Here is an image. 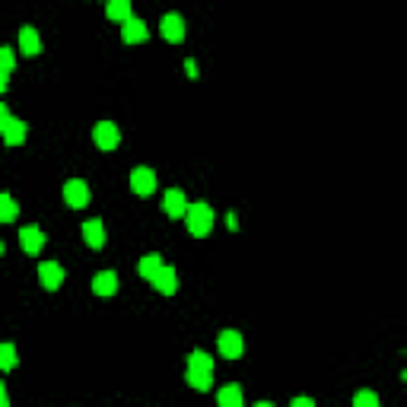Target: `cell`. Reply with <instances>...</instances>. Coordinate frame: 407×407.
<instances>
[{
	"instance_id": "6da1fadb",
	"label": "cell",
	"mask_w": 407,
	"mask_h": 407,
	"mask_svg": "<svg viewBox=\"0 0 407 407\" xmlns=\"http://www.w3.org/2000/svg\"><path fill=\"white\" fill-rule=\"evenodd\" d=\"M185 223H188V233L191 236H210V229H213V210H210V204H188V213H185Z\"/></svg>"
},
{
	"instance_id": "7a4b0ae2",
	"label": "cell",
	"mask_w": 407,
	"mask_h": 407,
	"mask_svg": "<svg viewBox=\"0 0 407 407\" xmlns=\"http://www.w3.org/2000/svg\"><path fill=\"white\" fill-rule=\"evenodd\" d=\"M131 191L137 194V198H150V194L156 191V172L147 166H137L131 172Z\"/></svg>"
},
{
	"instance_id": "3957f363",
	"label": "cell",
	"mask_w": 407,
	"mask_h": 407,
	"mask_svg": "<svg viewBox=\"0 0 407 407\" xmlns=\"http://www.w3.org/2000/svg\"><path fill=\"white\" fill-rule=\"evenodd\" d=\"M64 200H67V207L83 210L86 204H90V185L80 182V178H70V182L64 185Z\"/></svg>"
},
{
	"instance_id": "277c9868",
	"label": "cell",
	"mask_w": 407,
	"mask_h": 407,
	"mask_svg": "<svg viewBox=\"0 0 407 407\" xmlns=\"http://www.w3.org/2000/svg\"><path fill=\"white\" fill-rule=\"evenodd\" d=\"M92 140H96L99 150H115L118 143H121V134H118V127L112 121H99V125L92 127Z\"/></svg>"
},
{
	"instance_id": "5b68a950",
	"label": "cell",
	"mask_w": 407,
	"mask_h": 407,
	"mask_svg": "<svg viewBox=\"0 0 407 407\" xmlns=\"http://www.w3.org/2000/svg\"><path fill=\"white\" fill-rule=\"evenodd\" d=\"M159 32H163V39L172 45H178L185 39V19L178 17V13H166L163 17V23H159Z\"/></svg>"
},
{
	"instance_id": "8992f818",
	"label": "cell",
	"mask_w": 407,
	"mask_h": 407,
	"mask_svg": "<svg viewBox=\"0 0 407 407\" xmlns=\"http://www.w3.org/2000/svg\"><path fill=\"white\" fill-rule=\"evenodd\" d=\"M216 347H220V353H223L226 359H239L242 350H245V341H242L239 331H223L220 341H216Z\"/></svg>"
},
{
	"instance_id": "52a82bcc",
	"label": "cell",
	"mask_w": 407,
	"mask_h": 407,
	"mask_svg": "<svg viewBox=\"0 0 407 407\" xmlns=\"http://www.w3.org/2000/svg\"><path fill=\"white\" fill-rule=\"evenodd\" d=\"M39 280H42L45 290H58L61 283H64V267L58 261H42L39 264Z\"/></svg>"
},
{
	"instance_id": "ba28073f",
	"label": "cell",
	"mask_w": 407,
	"mask_h": 407,
	"mask_svg": "<svg viewBox=\"0 0 407 407\" xmlns=\"http://www.w3.org/2000/svg\"><path fill=\"white\" fill-rule=\"evenodd\" d=\"M19 245H23L25 255H39L45 245V233L39 226H23V229H19Z\"/></svg>"
},
{
	"instance_id": "9c48e42d",
	"label": "cell",
	"mask_w": 407,
	"mask_h": 407,
	"mask_svg": "<svg viewBox=\"0 0 407 407\" xmlns=\"http://www.w3.org/2000/svg\"><path fill=\"white\" fill-rule=\"evenodd\" d=\"M147 35H150V29H147V23L137 17H131L127 23H121V39H125L127 45H140L147 42Z\"/></svg>"
},
{
	"instance_id": "30bf717a",
	"label": "cell",
	"mask_w": 407,
	"mask_h": 407,
	"mask_svg": "<svg viewBox=\"0 0 407 407\" xmlns=\"http://www.w3.org/2000/svg\"><path fill=\"white\" fill-rule=\"evenodd\" d=\"M153 286H156L163 296H172L175 290H178V274H175V267H169V264H163L156 271V277H153Z\"/></svg>"
},
{
	"instance_id": "8fae6325",
	"label": "cell",
	"mask_w": 407,
	"mask_h": 407,
	"mask_svg": "<svg viewBox=\"0 0 407 407\" xmlns=\"http://www.w3.org/2000/svg\"><path fill=\"white\" fill-rule=\"evenodd\" d=\"M163 210H166L172 220H178V216L188 213V200H185V191H178V188H169L166 198H163Z\"/></svg>"
},
{
	"instance_id": "7c38bea8",
	"label": "cell",
	"mask_w": 407,
	"mask_h": 407,
	"mask_svg": "<svg viewBox=\"0 0 407 407\" xmlns=\"http://www.w3.org/2000/svg\"><path fill=\"white\" fill-rule=\"evenodd\" d=\"M92 293L96 296H115L118 293V274L115 271H99L92 277Z\"/></svg>"
},
{
	"instance_id": "4fadbf2b",
	"label": "cell",
	"mask_w": 407,
	"mask_h": 407,
	"mask_svg": "<svg viewBox=\"0 0 407 407\" xmlns=\"http://www.w3.org/2000/svg\"><path fill=\"white\" fill-rule=\"evenodd\" d=\"M108 239L105 226H102V220H86L83 223V242L90 245V249H102Z\"/></svg>"
},
{
	"instance_id": "5bb4252c",
	"label": "cell",
	"mask_w": 407,
	"mask_h": 407,
	"mask_svg": "<svg viewBox=\"0 0 407 407\" xmlns=\"http://www.w3.org/2000/svg\"><path fill=\"white\" fill-rule=\"evenodd\" d=\"M19 51L29 54V58H35V54L42 51V39H39V32H35L32 25H23V29H19Z\"/></svg>"
},
{
	"instance_id": "9a60e30c",
	"label": "cell",
	"mask_w": 407,
	"mask_h": 407,
	"mask_svg": "<svg viewBox=\"0 0 407 407\" xmlns=\"http://www.w3.org/2000/svg\"><path fill=\"white\" fill-rule=\"evenodd\" d=\"M25 121H19V118H10L7 127H3V140H7V147H19V143L25 140Z\"/></svg>"
},
{
	"instance_id": "2e32d148",
	"label": "cell",
	"mask_w": 407,
	"mask_h": 407,
	"mask_svg": "<svg viewBox=\"0 0 407 407\" xmlns=\"http://www.w3.org/2000/svg\"><path fill=\"white\" fill-rule=\"evenodd\" d=\"M216 407H242V388L239 385H226V388H220Z\"/></svg>"
},
{
	"instance_id": "e0dca14e",
	"label": "cell",
	"mask_w": 407,
	"mask_h": 407,
	"mask_svg": "<svg viewBox=\"0 0 407 407\" xmlns=\"http://www.w3.org/2000/svg\"><path fill=\"white\" fill-rule=\"evenodd\" d=\"M188 369L191 373H213V357H207L204 350H194L188 357Z\"/></svg>"
},
{
	"instance_id": "ac0fdd59",
	"label": "cell",
	"mask_w": 407,
	"mask_h": 407,
	"mask_svg": "<svg viewBox=\"0 0 407 407\" xmlns=\"http://www.w3.org/2000/svg\"><path fill=\"white\" fill-rule=\"evenodd\" d=\"M159 267H163V258H159V255H143V258H140V264H137V271H140L143 280H153Z\"/></svg>"
},
{
	"instance_id": "d6986e66",
	"label": "cell",
	"mask_w": 407,
	"mask_h": 407,
	"mask_svg": "<svg viewBox=\"0 0 407 407\" xmlns=\"http://www.w3.org/2000/svg\"><path fill=\"white\" fill-rule=\"evenodd\" d=\"M19 216V204L10 194H0V223H13Z\"/></svg>"
},
{
	"instance_id": "ffe728a7",
	"label": "cell",
	"mask_w": 407,
	"mask_h": 407,
	"mask_svg": "<svg viewBox=\"0 0 407 407\" xmlns=\"http://www.w3.org/2000/svg\"><path fill=\"white\" fill-rule=\"evenodd\" d=\"M105 13H108V19H115V23H127V19H131V3H127V0H112Z\"/></svg>"
},
{
	"instance_id": "44dd1931",
	"label": "cell",
	"mask_w": 407,
	"mask_h": 407,
	"mask_svg": "<svg viewBox=\"0 0 407 407\" xmlns=\"http://www.w3.org/2000/svg\"><path fill=\"white\" fill-rule=\"evenodd\" d=\"M19 357H17V347L13 344H0V373H10V369H17Z\"/></svg>"
},
{
	"instance_id": "7402d4cb",
	"label": "cell",
	"mask_w": 407,
	"mask_h": 407,
	"mask_svg": "<svg viewBox=\"0 0 407 407\" xmlns=\"http://www.w3.org/2000/svg\"><path fill=\"white\" fill-rule=\"evenodd\" d=\"M185 379H188V385H191V388L207 391L210 382H213V373H191V369H188V375H185Z\"/></svg>"
},
{
	"instance_id": "603a6c76",
	"label": "cell",
	"mask_w": 407,
	"mask_h": 407,
	"mask_svg": "<svg viewBox=\"0 0 407 407\" xmlns=\"http://www.w3.org/2000/svg\"><path fill=\"white\" fill-rule=\"evenodd\" d=\"M353 407H382V404H379V395H375V391L363 388L353 395Z\"/></svg>"
},
{
	"instance_id": "cb8c5ba5",
	"label": "cell",
	"mask_w": 407,
	"mask_h": 407,
	"mask_svg": "<svg viewBox=\"0 0 407 407\" xmlns=\"http://www.w3.org/2000/svg\"><path fill=\"white\" fill-rule=\"evenodd\" d=\"M17 67V58H13V51L10 48H0V74H10Z\"/></svg>"
},
{
	"instance_id": "d4e9b609",
	"label": "cell",
	"mask_w": 407,
	"mask_h": 407,
	"mask_svg": "<svg viewBox=\"0 0 407 407\" xmlns=\"http://www.w3.org/2000/svg\"><path fill=\"white\" fill-rule=\"evenodd\" d=\"M10 112H7V105H3V102H0V134H3V127H7V121H10Z\"/></svg>"
},
{
	"instance_id": "484cf974",
	"label": "cell",
	"mask_w": 407,
	"mask_h": 407,
	"mask_svg": "<svg viewBox=\"0 0 407 407\" xmlns=\"http://www.w3.org/2000/svg\"><path fill=\"white\" fill-rule=\"evenodd\" d=\"M290 407H315V401H312V398H293Z\"/></svg>"
},
{
	"instance_id": "4316f807",
	"label": "cell",
	"mask_w": 407,
	"mask_h": 407,
	"mask_svg": "<svg viewBox=\"0 0 407 407\" xmlns=\"http://www.w3.org/2000/svg\"><path fill=\"white\" fill-rule=\"evenodd\" d=\"M185 70H188L191 80H198V64H194V61H185Z\"/></svg>"
},
{
	"instance_id": "83f0119b",
	"label": "cell",
	"mask_w": 407,
	"mask_h": 407,
	"mask_svg": "<svg viewBox=\"0 0 407 407\" xmlns=\"http://www.w3.org/2000/svg\"><path fill=\"white\" fill-rule=\"evenodd\" d=\"M7 90V74H0V92Z\"/></svg>"
},
{
	"instance_id": "f1b7e54d",
	"label": "cell",
	"mask_w": 407,
	"mask_h": 407,
	"mask_svg": "<svg viewBox=\"0 0 407 407\" xmlns=\"http://www.w3.org/2000/svg\"><path fill=\"white\" fill-rule=\"evenodd\" d=\"M255 407H274V404H271V401H261V404H255Z\"/></svg>"
},
{
	"instance_id": "f546056e",
	"label": "cell",
	"mask_w": 407,
	"mask_h": 407,
	"mask_svg": "<svg viewBox=\"0 0 407 407\" xmlns=\"http://www.w3.org/2000/svg\"><path fill=\"white\" fill-rule=\"evenodd\" d=\"M0 407H10V401H7V398H0Z\"/></svg>"
},
{
	"instance_id": "4dcf8cb0",
	"label": "cell",
	"mask_w": 407,
	"mask_h": 407,
	"mask_svg": "<svg viewBox=\"0 0 407 407\" xmlns=\"http://www.w3.org/2000/svg\"><path fill=\"white\" fill-rule=\"evenodd\" d=\"M0 398H7V391H3V382H0Z\"/></svg>"
},
{
	"instance_id": "1f68e13d",
	"label": "cell",
	"mask_w": 407,
	"mask_h": 407,
	"mask_svg": "<svg viewBox=\"0 0 407 407\" xmlns=\"http://www.w3.org/2000/svg\"><path fill=\"white\" fill-rule=\"evenodd\" d=\"M0 255H3V242H0Z\"/></svg>"
}]
</instances>
